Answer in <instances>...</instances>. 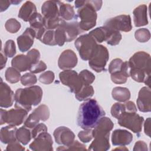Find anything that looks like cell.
Returning a JSON list of instances; mask_svg holds the SVG:
<instances>
[{
  "instance_id": "7402d4cb",
  "label": "cell",
  "mask_w": 151,
  "mask_h": 151,
  "mask_svg": "<svg viewBox=\"0 0 151 151\" xmlns=\"http://www.w3.org/2000/svg\"><path fill=\"white\" fill-rule=\"evenodd\" d=\"M11 65L12 67L19 71H25L28 70H29L32 64L27 55L20 54L17 55L12 59Z\"/></svg>"
},
{
  "instance_id": "e0dca14e",
  "label": "cell",
  "mask_w": 151,
  "mask_h": 151,
  "mask_svg": "<svg viewBox=\"0 0 151 151\" xmlns=\"http://www.w3.org/2000/svg\"><path fill=\"white\" fill-rule=\"evenodd\" d=\"M41 12L45 21L60 18L59 8L57 1H45L41 6Z\"/></svg>"
},
{
  "instance_id": "484cf974",
  "label": "cell",
  "mask_w": 151,
  "mask_h": 151,
  "mask_svg": "<svg viewBox=\"0 0 151 151\" xmlns=\"http://www.w3.org/2000/svg\"><path fill=\"white\" fill-rule=\"evenodd\" d=\"M57 3L59 8L60 17L62 19L66 21H70L77 18L73 6L69 4H65L58 1H57Z\"/></svg>"
},
{
  "instance_id": "83f0119b",
  "label": "cell",
  "mask_w": 151,
  "mask_h": 151,
  "mask_svg": "<svg viewBox=\"0 0 151 151\" xmlns=\"http://www.w3.org/2000/svg\"><path fill=\"white\" fill-rule=\"evenodd\" d=\"M89 34L97 42H102L107 41L110 35V29L105 27H100L91 31Z\"/></svg>"
},
{
  "instance_id": "d590c367",
  "label": "cell",
  "mask_w": 151,
  "mask_h": 151,
  "mask_svg": "<svg viewBox=\"0 0 151 151\" xmlns=\"http://www.w3.org/2000/svg\"><path fill=\"white\" fill-rule=\"evenodd\" d=\"M135 38L140 42H145L149 40L150 33L149 29L146 28H140L135 31Z\"/></svg>"
},
{
  "instance_id": "94428289",
  "label": "cell",
  "mask_w": 151,
  "mask_h": 151,
  "mask_svg": "<svg viewBox=\"0 0 151 151\" xmlns=\"http://www.w3.org/2000/svg\"><path fill=\"white\" fill-rule=\"evenodd\" d=\"M114 150H128V149L127 148H125V147H122V148H116Z\"/></svg>"
},
{
  "instance_id": "f5cc1de1",
  "label": "cell",
  "mask_w": 151,
  "mask_h": 151,
  "mask_svg": "<svg viewBox=\"0 0 151 151\" xmlns=\"http://www.w3.org/2000/svg\"><path fill=\"white\" fill-rule=\"evenodd\" d=\"M18 140L14 141L13 142L8 143L6 150H24L25 148L22 147L19 143Z\"/></svg>"
},
{
  "instance_id": "44dd1931",
  "label": "cell",
  "mask_w": 151,
  "mask_h": 151,
  "mask_svg": "<svg viewBox=\"0 0 151 151\" xmlns=\"http://www.w3.org/2000/svg\"><path fill=\"white\" fill-rule=\"evenodd\" d=\"M133 21L136 27H142L148 24L147 7L146 5H140L136 7L133 12Z\"/></svg>"
},
{
  "instance_id": "bcb514c9",
  "label": "cell",
  "mask_w": 151,
  "mask_h": 151,
  "mask_svg": "<svg viewBox=\"0 0 151 151\" xmlns=\"http://www.w3.org/2000/svg\"><path fill=\"white\" fill-rule=\"evenodd\" d=\"M55 78L54 74L51 71H47L41 74L39 77V81L45 84H49L52 83Z\"/></svg>"
},
{
  "instance_id": "cb8c5ba5",
  "label": "cell",
  "mask_w": 151,
  "mask_h": 151,
  "mask_svg": "<svg viewBox=\"0 0 151 151\" xmlns=\"http://www.w3.org/2000/svg\"><path fill=\"white\" fill-rule=\"evenodd\" d=\"M37 12V8L34 4L31 1H26L21 7L18 16L24 21L27 22Z\"/></svg>"
},
{
  "instance_id": "d6986e66",
  "label": "cell",
  "mask_w": 151,
  "mask_h": 151,
  "mask_svg": "<svg viewBox=\"0 0 151 151\" xmlns=\"http://www.w3.org/2000/svg\"><path fill=\"white\" fill-rule=\"evenodd\" d=\"M132 140V134L126 130L116 129L112 133L111 142L114 146H124L129 145Z\"/></svg>"
},
{
  "instance_id": "4316f807",
  "label": "cell",
  "mask_w": 151,
  "mask_h": 151,
  "mask_svg": "<svg viewBox=\"0 0 151 151\" xmlns=\"http://www.w3.org/2000/svg\"><path fill=\"white\" fill-rule=\"evenodd\" d=\"M110 148L109 137H95L88 147L90 150L105 151Z\"/></svg>"
},
{
  "instance_id": "60d3db41",
  "label": "cell",
  "mask_w": 151,
  "mask_h": 151,
  "mask_svg": "<svg viewBox=\"0 0 151 151\" xmlns=\"http://www.w3.org/2000/svg\"><path fill=\"white\" fill-rule=\"evenodd\" d=\"M124 104L120 103H114L111 108V114L113 117L118 119L123 113L126 112Z\"/></svg>"
},
{
  "instance_id": "7bdbcfd3",
  "label": "cell",
  "mask_w": 151,
  "mask_h": 151,
  "mask_svg": "<svg viewBox=\"0 0 151 151\" xmlns=\"http://www.w3.org/2000/svg\"><path fill=\"white\" fill-rule=\"evenodd\" d=\"M37 81L36 76L32 73H28L23 75L21 78V83L25 86H31L35 84Z\"/></svg>"
},
{
  "instance_id": "1f68e13d",
  "label": "cell",
  "mask_w": 151,
  "mask_h": 151,
  "mask_svg": "<svg viewBox=\"0 0 151 151\" xmlns=\"http://www.w3.org/2000/svg\"><path fill=\"white\" fill-rule=\"evenodd\" d=\"M93 87L89 85L83 86L80 91L75 94L76 98L78 101H85L90 99L94 94Z\"/></svg>"
},
{
  "instance_id": "836d02e7",
  "label": "cell",
  "mask_w": 151,
  "mask_h": 151,
  "mask_svg": "<svg viewBox=\"0 0 151 151\" xmlns=\"http://www.w3.org/2000/svg\"><path fill=\"white\" fill-rule=\"evenodd\" d=\"M5 76L6 80L10 83H16L21 78L19 71L12 67L6 69Z\"/></svg>"
},
{
  "instance_id": "f546056e",
  "label": "cell",
  "mask_w": 151,
  "mask_h": 151,
  "mask_svg": "<svg viewBox=\"0 0 151 151\" xmlns=\"http://www.w3.org/2000/svg\"><path fill=\"white\" fill-rule=\"evenodd\" d=\"M30 28L33 29L35 32L45 27V19L40 14L35 13L29 20Z\"/></svg>"
},
{
  "instance_id": "6f0895ef",
  "label": "cell",
  "mask_w": 151,
  "mask_h": 151,
  "mask_svg": "<svg viewBox=\"0 0 151 151\" xmlns=\"http://www.w3.org/2000/svg\"><path fill=\"white\" fill-rule=\"evenodd\" d=\"M11 1H0V11L1 12H3L5 11L10 5Z\"/></svg>"
},
{
  "instance_id": "ba28073f",
  "label": "cell",
  "mask_w": 151,
  "mask_h": 151,
  "mask_svg": "<svg viewBox=\"0 0 151 151\" xmlns=\"http://www.w3.org/2000/svg\"><path fill=\"white\" fill-rule=\"evenodd\" d=\"M130 68L142 71L150 75L151 63L150 55L145 51H138L128 61Z\"/></svg>"
},
{
  "instance_id": "d4e9b609",
  "label": "cell",
  "mask_w": 151,
  "mask_h": 151,
  "mask_svg": "<svg viewBox=\"0 0 151 151\" xmlns=\"http://www.w3.org/2000/svg\"><path fill=\"white\" fill-rule=\"evenodd\" d=\"M130 69L128 61H124L120 71L111 74V81L116 84L125 83L127 78L130 76Z\"/></svg>"
},
{
  "instance_id": "f1b7e54d",
  "label": "cell",
  "mask_w": 151,
  "mask_h": 151,
  "mask_svg": "<svg viewBox=\"0 0 151 151\" xmlns=\"http://www.w3.org/2000/svg\"><path fill=\"white\" fill-rule=\"evenodd\" d=\"M112 97L120 102H125L130 98V92L126 87H114L111 92Z\"/></svg>"
},
{
  "instance_id": "9f6ffc18",
  "label": "cell",
  "mask_w": 151,
  "mask_h": 151,
  "mask_svg": "<svg viewBox=\"0 0 151 151\" xmlns=\"http://www.w3.org/2000/svg\"><path fill=\"white\" fill-rule=\"evenodd\" d=\"M145 133L148 136H150V118L148 117L144 124Z\"/></svg>"
},
{
  "instance_id": "c3c4849f",
  "label": "cell",
  "mask_w": 151,
  "mask_h": 151,
  "mask_svg": "<svg viewBox=\"0 0 151 151\" xmlns=\"http://www.w3.org/2000/svg\"><path fill=\"white\" fill-rule=\"evenodd\" d=\"M79 139L83 143L89 142L93 138L92 130L91 129H84L81 131L78 134Z\"/></svg>"
},
{
  "instance_id": "52a82bcc",
  "label": "cell",
  "mask_w": 151,
  "mask_h": 151,
  "mask_svg": "<svg viewBox=\"0 0 151 151\" xmlns=\"http://www.w3.org/2000/svg\"><path fill=\"white\" fill-rule=\"evenodd\" d=\"M28 111L22 109H12L9 110L1 109V124L8 123L10 125L19 126L27 119Z\"/></svg>"
},
{
  "instance_id": "b9f144b4",
  "label": "cell",
  "mask_w": 151,
  "mask_h": 151,
  "mask_svg": "<svg viewBox=\"0 0 151 151\" xmlns=\"http://www.w3.org/2000/svg\"><path fill=\"white\" fill-rule=\"evenodd\" d=\"M55 38L57 45L62 46L66 42V37L63 27L60 26L55 29Z\"/></svg>"
},
{
  "instance_id": "f35d334b",
  "label": "cell",
  "mask_w": 151,
  "mask_h": 151,
  "mask_svg": "<svg viewBox=\"0 0 151 151\" xmlns=\"http://www.w3.org/2000/svg\"><path fill=\"white\" fill-rule=\"evenodd\" d=\"M110 29V35L107 40V43L110 45H116L119 44L122 40V35L119 31Z\"/></svg>"
},
{
  "instance_id": "603a6c76",
  "label": "cell",
  "mask_w": 151,
  "mask_h": 151,
  "mask_svg": "<svg viewBox=\"0 0 151 151\" xmlns=\"http://www.w3.org/2000/svg\"><path fill=\"white\" fill-rule=\"evenodd\" d=\"M17 129L15 126L9 124L1 128L0 131L1 141L3 143H9L16 141Z\"/></svg>"
},
{
  "instance_id": "ffe728a7",
  "label": "cell",
  "mask_w": 151,
  "mask_h": 151,
  "mask_svg": "<svg viewBox=\"0 0 151 151\" xmlns=\"http://www.w3.org/2000/svg\"><path fill=\"white\" fill-rule=\"evenodd\" d=\"M60 25L63 27L65 32L66 42H70L74 40L83 31L80 29L77 21L67 22L63 19Z\"/></svg>"
},
{
  "instance_id": "f6af8a7d",
  "label": "cell",
  "mask_w": 151,
  "mask_h": 151,
  "mask_svg": "<svg viewBox=\"0 0 151 151\" xmlns=\"http://www.w3.org/2000/svg\"><path fill=\"white\" fill-rule=\"evenodd\" d=\"M123 62L120 58H115L113 60L109 65V71L111 74L120 71L122 70Z\"/></svg>"
},
{
  "instance_id": "277c9868",
  "label": "cell",
  "mask_w": 151,
  "mask_h": 151,
  "mask_svg": "<svg viewBox=\"0 0 151 151\" xmlns=\"http://www.w3.org/2000/svg\"><path fill=\"white\" fill-rule=\"evenodd\" d=\"M74 45L83 60H88L94 52L97 44L96 40L88 34L82 35L75 41Z\"/></svg>"
},
{
  "instance_id": "91938a15",
  "label": "cell",
  "mask_w": 151,
  "mask_h": 151,
  "mask_svg": "<svg viewBox=\"0 0 151 151\" xmlns=\"http://www.w3.org/2000/svg\"><path fill=\"white\" fill-rule=\"evenodd\" d=\"M21 1H11V3L12 4H14V5H17V4L18 3H20Z\"/></svg>"
},
{
  "instance_id": "8d00e7d4",
  "label": "cell",
  "mask_w": 151,
  "mask_h": 151,
  "mask_svg": "<svg viewBox=\"0 0 151 151\" xmlns=\"http://www.w3.org/2000/svg\"><path fill=\"white\" fill-rule=\"evenodd\" d=\"M34 111L37 114L40 120L46 121L50 116V111L48 107L45 104H41L36 108Z\"/></svg>"
},
{
  "instance_id": "8fae6325",
  "label": "cell",
  "mask_w": 151,
  "mask_h": 151,
  "mask_svg": "<svg viewBox=\"0 0 151 151\" xmlns=\"http://www.w3.org/2000/svg\"><path fill=\"white\" fill-rule=\"evenodd\" d=\"M29 148L35 151L52 150V139L51 135L47 132L40 134L29 145Z\"/></svg>"
},
{
  "instance_id": "ab89813d",
  "label": "cell",
  "mask_w": 151,
  "mask_h": 151,
  "mask_svg": "<svg viewBox=\"0 0 151 151\" xmlns=\"http://www.w3.org/2000/svg\"><path fill=\"white\" fill-rule=\"evenodd\" d=\"M40 120V119L38 117V116L33 111V112L32 113H31L29 115V116L25 120L24 126L28 129H32L38 124Z\"/></svg>"
},
{
  "instance_id": "680465c9",
  "label": "cell",
  "mask_w": 151,
  "mask_h": 151,
  "mask_svg": "<svg viewBox=\"0 0 151 151\" xmlns=\"http://www.w3.org/2000/svg\"><path fill=\"white\" fill-rule=\"evenodd\" d=\"M6 55H5V54L4 53V52L2 51V50H1V70H2L5 65L6 63V60H7V58H6Z\"/></svg>"
},
{
  "instance_id": "4fadbf2b",
  "label": "cell",
  "mask_w": 151,
  "mask_h": 151,
  "mask_svg": "<svg viewBox=\"0 0 151 151\" xmlns=\"http://www.w3.org/2000/svg\"><path fill=\"white\" fill-rule=\"evenodd\" d=\"M77 61L78 59L76 53L71 50H66L60 54L58 65L61 70H70L76 66Z\"/></svg>"
},
{
  "instance_id": "d6a6232c",
  "label": "cell",
  "mask_w": 151,
  "mask_h": 151,
  "mask_svg": "<svg viewBox=\"0 0 151 151\" xmlns=\"http://www.w3.org/2000/svg\"><path fill=\"white\" fill-rule=\"evenodd\" d=\"M40 41L42 43L48 45H57L55 38V30L46 29L41 38L40 39Z\"/></svg>"
},
{
  "instance_id": "ac0fdd59",
  "label": "cell",
  "mask_w": 151,
  "mask_h": 151,
  "mask_svg": "<svg viewBox=\"0 0 151 151\" xmlns=\"http://www.w3.org/2000/svg\"><path fill=\"white\" fill-rule=\"evenodd\" d=\"M15 100V94L7 84L1 80L0 83V106L8 108L12 106Z\"/></svg>"
},
{
  "instance_id": "8992f818",
  "label": "cell",
  "mask_w": 151,
  "mask_h": 151,
  "mask_svg": "<svg viewBox=\"0 0 151 151\" xmlns=\"http://www.w3.org/2000/svg\"><path fill=\"white\" fill-rule=\"evenodd\" d=\"M117 119L120 126L129 129L135 133H139L142 130L144 119L136 112L126 111Z\"/></svg>"
},
{
  "instance_id": "7c38bea8",
  "label": "cell",
  "mask_w": 151,
  "mask_h": 151,
  "mask_svg": "<svg viewBox=\"0 0 151 151\" xmlns=\"http://www.w3.org/2000/svg\"><path fill=\"white\" fill-rule=\"evenodd\" d=\"M53 135L56 143L64 146L70 145L75 139L74 133L69 128L65 126H60L55 129Z\"/></svg>"
},
{
  "instance_id": "7dc6e473",
  "label": "cell",
  "mask_w": 151,
  "mask_h": 151,
  "mask_svg": "<svg viewBox=\"0 0 151 151\" xmlns=\"http://www.w3.org/2000/svg\"><path fill=\"white\" fill-rule=\"evenodd\" d=\"M57 150H86V146L81 143H79L77 140L74 141L70 145L68 146H60L57 149Z\"/></svg>"
},
{
  "instance_id": "9c48e42d",
  "label": "cell",
  "mask_w": 151,
  "mask_h": 151,
  "mask_svg": "<svg viewBox=\"0 0 151 151\" xmlns=\"http://www.w3.org/2000/svg\"><path fill=\"white\" fill-rule=\"evenodd\" d=\"M61 82L70 88V91L75 94L78 93L84 86L79 75L74 70H67L59 74Z\"/></svg>"
},
{
  "instance_id": "11a10c76",
  "label": "cell",
  "mask_w": 151,
  "mask_h": 151,
  "mask_svg": "<svg viewBox=\"0 0 151 151\" xmlns=\"http://www.w3.org/2000/svg\"><path fill=\"white\" fill-rule=\"evenodd\" d=\"M124 104L126 110L127 112H136L137 107L134 103L131 101H128L126 102Z\"/></svg>"
},
{
  "instance_id": "6da1fadb",
  "label": "cell",
  "mask_w": 151,
  "mask_h": 151,
  "mask_svg": "<svg viewBox=\"0 0 151 151\" xmlns=\"http://www.w3.org/2000/svg\"><path fill=\"white\" fill-rule=\"evenodd\" d=\"M105 115V111L95 99H88L83 103L78 109L77 122L83 129L94 128L100 119Z\"/></svg>"
},
{
  "instance_id": "3957f363",
  "label": "cell",
  "mask_w": 151,
  "mask_h": 151,
  "mask_svg": "<svg viewBox=\"0 0 151 151\" xmlns=\"http://www.w3.org/2000/svg\"><path fill=\"white\" fill-rule=\"evenodd\" d=\"M77 15L80 19L78 25L83 31H88L96 25L97 16L91 1H84L83 5L78 8Z\"/></svg>"
},
{
  "instance_id": "5bb4252c",
  "label": "cell",
  "mask_w": 151,
  "mask_h": 151,
  "mask_svg": "<svg viewBox=\"0 0 151 151\" xmlns=\"http://www.w3.org/2000/svg\"><path fill=\"white\" fill-rule=\"evenodd\" d=\"M36 32L31 28H27L23 34L17 38L18 48L21 52L28 51L33 45Z\"/></svg>"
},
{
  "instance_id": "5b68a950",
  "label": "cell",
  "mask_w": 151,
  "mask_h": 151,
  "mask_svg": "<svg viewBox=\"0 0 151 151\" xmlns=\"http://www.w3.org/2000/svg\"><path fill=\"white\" fill-rule=\"evenodd\" d=\"M109 58V53L107 48L102 45H97L94 52L88 60V64L95 71L101 72L105 70Z\"/></svg>"
},
{
  "instance_id": "e575fe53",
  "label": "cell",
  "mask_w": 151,
  "mask_h": 151,
  "mask_svg": "<svg viewBox=\"0 0 151 151\" xmlns=\"http://www.w3.org/2000/svg\"><path fill=\"white\" fill-rule=\"evenodd\" d=\"M78 75L84 86L90 85L95 80L94 75L87 70H82Z\"/></svg>"
},
{
  "instance_id": "9a60e30c",
  "label": "cell",
  "mask_w": 151,
  "mask_h": 151,
  "mask_svg": "<svg viewBox=\"0 0 151 151\" xmlns=\"http://www.w3.org/2000/svg\"><path fill=\"white\" fill-rule=\"evenodd\" d=\"M114 124L109 118L103 117L98 124L92 130L93 137H109L110 132L112 130Z\"/></svg>"
},
{
  "instance_id": "74e56055",
  "label": "cell",
  "mask_w": 151,
  "mask_h": 151,
  "mask_svg": "<svg viewBox=\"0 0 151 151\" xmlns=\"http://www.w3.org/2000/svg\"><path fill=\"white\" fill-rule=\"evenodd\" d=\"M5 27L6 29L10 33H16L18 32L20 28H21V24L19 21H18L15 18H11L6 21Z\"/></svg>"
},
{
  "instance_id": "db71d44e",
  "label": "cell",
  "mask_w": 151,
  "mask_h": 151,
  "mask_svg": "<svg viewBox=\"0 0 151 151\" xmlns=\"http://www.w3.org/2000/svg\"><path fill=\"white\" fill-rule=\"evenodd\" d=\"M147 145L143 141H137L134 146L133 150H147Z\"/></svg>"
},
{
  "instance_id": "816d5d0a",
  "label": "cell",
  "mask_w": 151,
  "mask_h": 151,
  "mask_svg": "<svg viewBox=\"0 0 151 151\" xmlns=\"http://www.w3.org/2000/svg\"><path fill=\"white\" fill-rule=\"evenodd\" d=\"M27 55L30 58L32 65L36 64L39 61L40 58V53L38 50L36 49H32L27 52Z\"/></svg>"
},
{
  "instance_id": "681fc988",
  "label": "cell",
  "mask_w": 151,
  "mask_h": 151,
  "mask_svg": "<svg viewBox=\"0 0 151 151\" xmlns=\"http://www.w3.org/2000/svg\"><path fill=\"white\" fill-rule=\"evenodd\" d=\"M47 132V127L45 124L44 123L38 124L36 126H35L31 130V136L32 138H35L40 134Z\"/></svg>"
},
{
  "instance_id": "7a4b0ae2",
  "label": "cell",
  "mask_w": 151,
  "mask_h": 151,
  "mask_svg": "<svg viewBox=\"0 0 151 151\" xmlns=\"http://www.w3.org/2000/svg\"><path fill=\"white\" fill-rule=\"evenodd\" d=\"M42 90L40 86H32L18 88L15 93V107L29 111L32 106H37L42 99Z\"/></svg>"
},
{
  "instance_id": "30bf717a",
  "label": "cell",
  "mask_w": 151,
  "mask_h": 151,
  "mask_svg": "<svg viewBox=\"0 0 151 151\" xmlns=\"http://www.w3.org/2000/svg\"><path fill=\"white\" fill-rule=\"evenodd\" d=\"M104 27L117 31L129 32L132 28L131 18L129 15H120L107 19Z\"/></svg>"
},
{
  "instance_id": "f907efd6",
  "label": "cell",
  "mask_w": 151,
  "mask_h": 151,
  "mask_svg": "<svg viewBox=\"0 0 151 151\" xmlns=\"http://www.w3.org/2000/svg\"><path fill=\"white\" fill-rule=\"evenodd\" d=\"M47 68V65L44 62L42 61H39L36 64L32 65L29 69L31 73H38L41 71H44Z\"/></svg>"
},
{
  "instance_id": "4dcf8cb0",
  "label": "cell",
  "mask_w": 151,
  "mask_h": 151,
  "mask_svg": "<svg viewBox=\"0 0 151 151\" xmlns=\"http://www.w3.org/2000/svg\"><path fill=\"white\" fill-rule=\"evenodd\" d=\"M29 129L24 126L17 129V139L24 145H27L32 138L31 132Z\"/></svg>"
},
{
  "instance_id": "ee69618b",
  "label": "cell",
  "mask_w": 151,
  "mask_h": 151,
  "mask_svg": "<svg viewBox=\"0 0 151 151\" xmlns=\"http://www.w3.org/2000/svg\"><path fill=\"white\" fill-rule=\"evenodd\" d=\"M4 52L8 57H12L15 55L16 54V48L15 42L13 40H9L5 42Z\"/></svg>"
},
{
  "instance_id": "2e32d148",
  "label": "cell",
  "mask_w": 151,
  "mask_h": 151,
  "mask_svg": "<svg viewBox=\"0 0 151 151\" xmlns=\"http://www.w3.org/2000/svg\"><path fill=\"white\" fill-rule=\"evenodd\" d=\"M137 106L142 112H149L151 110V93L150 89L147 87H142L138 94Z\"/></svg>"
}]
</instances>
